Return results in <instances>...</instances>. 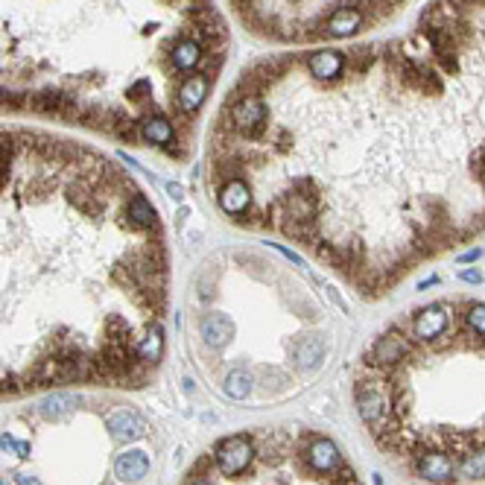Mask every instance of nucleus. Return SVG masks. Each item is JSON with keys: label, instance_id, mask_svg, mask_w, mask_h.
I'll list each match as a JSON object with an SVG mask.
<instances>
[{"label": "nucleus", "instance_id": "f257e3e1", "mask_svg": "<svg viewBox=\"0 0 485 485\" xmlns=\"http://www.w3.org/2000/svg\"><path fill=\"white\" fill-rule=\"evenodd\" d=\"M167 301L150 193L74 140L0 129V398L150 383Z\"/></svg>", "mask_w": 485, "mask_h": 485}, {"label": "nucleus", "instance_id": "f03ea898", "mask_svg": "<svg viewBox=\"0 0 485 485\" xmlns=\"http://www.w3.org/2000/svg\"><path fill=\"white\" fill-rule=\"evenodd\" d=\"M228 27L211 0H0V111L187 155L190 77H216Z\"/></svg>", "mask_w": 485, "mask_h": 485}, {"label": "nucleus", "instance_id": "7ed1b4c3", "mask_svg": "<svg viewBox=\"0 0 485 485\" xmlns=\"http://www.w3.org/2000/svg\"><path fill=\"white\" fill-rule=\"evenodd\" d=\"M453 322V304L435 301L421 310H416V316L409 319V339L412 342H433L435 336H442Z\"/></svg>", "mask_w": 485, "mask_h": 485}, {"label": "nucleus", "instance_id": "20e7f679", "mask_svg": "<svg viewBox=\"0 0 485 485\" xmlns=\"http://www.w3.org/2000/svg\"><path fill=\"white\" fill-rule=\"evenodd\" d=\"M304 456H307L310 468L316 474H325V476H333L339 468L345 465L342 450H339L336 442H330L328 435H307L304 439Z\"/></svg>", "mask_w": 485, "mask_h": 485}, {"label": "nucleus", "instance_id": "39448f33", "mask_svg": "<svg viewBox=\"0 0 485 485\" xmlns=\"http://www.w3.org/2000/svg\"><path fill=\"white\" fill-rule=\"evenodd\" d=\"M412 468L416 474L427 482H435V485H447L456 479V459L445 450H424L412 459Z\"/></svg>", "mask_w": 485, "mask_h": 485}, {"label": "nucleus", "instance_id": "423d86ee", "mask_svg": "<svg viewBox=\"0 0 485 485\" xmlns=\"http://www.w3.org/2000/svg\"><path fill=\"white\" fill-rule=\"evenodd\" d=\"M345 67V53L342 50H316L304 56V70L313 82H333Z\"/></svg>", "mask_w": 485, "mask_h": 485}, {"label": "nucleus", "instance_id": "0eeeda50", "mask_svg": "<svg viewBox=\"0 0 485 485\" xmlns=\"http://www.w3.org/2000/svg\"><path fill=\"white\" fill-rule=\"evenodd\" d=\"M366 23L359 9H351V6H342V9H333L325 23H322V35L328 38H351L354 33H359V27Z\"/></svg>", "mask_w": 485, "mask_h": 485}, {"label": "nucleus", "instance_id": "6e6552de", "mask_svg": "<svg viewBox=\"0 0 485 485\" xmlns=\"http://www.w3.org/2000/svg\"><path fill=\"white\" fill-rule=\"evenodd\" d=\"M114 471H117V476H120V479H126V482H138V479L147 476V471H150V456L143 453V450L120 453V456H117V462H114Z\"/></svg>", "mask_w": 485, "mask_h": 485}, {"label": "nucleus", "instance_id": "1a4fd4ad", "mask_svg": "<svg viewBox=\"0 0 485 485\" xmlns=\"http://www.w3.org/2000/svg\"><path fill=\"white\" fill-rule=\"evenodd\" d=\"M108 430H111V435H117V439H138L147 427H143V421L135 416V412L120 409L114 416H108Z\"/></svg>", "mask_w": 485, "mask_h": 485}, {"label": "nucleus", "instance_id": "9d476101", "mask_svg": "<svg viewBox=\"0 0 485 485\" xmlns=\"http://www.w3.org/2000/svg\"><path fill=\"white\" fill-rule=\"evenodd\" d=\"M202 333H205V339L211 345H220L231 333V322L223 316V313H208V316L202 319Z\"/></svg>", "mask_w": 485, "mask_h": 485}, {"label": "nucleus", "instance_id": "9b49d317", "mask_svg": "<svg viewBox=\"0 0 485 485\" xmlns=\"http://www.w3.org/2000/svg\"><path fill=\"white\" fill-rule=\"evenodd\" d=\"M459 479H482L485 476V453H468L456 462Z\"/></svg>", "mask_w": 485, "mask_h": 485}, {"label": "nucleus", "instance_id": "f8f14e48", "mask_svg": "<svg viewBox=\"0 0 485 485\" xmlns=\"http://www.w3.org/2000/svg\"><path fill=\"white\" fill-rule=\"evenodd\" d=\"M322 354H325V345H322V339H319V336H307L304 342L299 345V351H296V357H299V362H301L304 369L319 366Z\"/></svg>", "mask_w": 485, "mask_h": 485}, {"label": "nucleus", "instance_id": "ddd939ff", "mask_svg": "<svg viewBox=\"0 0 485 485\" xmlns=\"http://www.w3.org/2000/svg\"><path fill=\"white\" fill-rule=\"evenodd\" d=\"M249 389H252V383H249V374H242V372H231L228 374V380H225V395L228 398H246L249 395Z\"/></svg>", "mask_w": 485, "mask_h": 485}, {"label": "nucleus", "instance_id": "4468645a", "mask_svg": "<svg viewBox=\"0 0 485 485\" xmlns=\"http://www.w3.org/2000/svg\"><path fill=\"white\" fill-rule=\"evenodd\" d=\"M459 278H462L465 284H479V281H482V275H479L476 269H465V272H459Z\"/></svg>", "mask_w": 485, "mask_h": 485}, {"label": "nucleus", "instance_id": "2eb2a0df", "mask_svg": "<svg viewBox=\"0 0 485 485\" xmlns=\"http://www.w3.org/2000/svg\"><path fill=\"white\" fill-rule=\"evenodd\" d=\"M15 479H18V485H41L35 476H23V474H18Z\"/></svg>", "mask_w": 485, "mask_h": 485}, {"label": "nucleus", "instance_id": "dca6fc26", "mask_svg": "<svg viewBox=\"0 0 485 485\" xmlns=\"http://www.w3.org/2000/svg\"><path fill=\"white\" fill-rule=\"evenodd\" d=\"M479 257V249H474V252H468V255H462V263H468V260H476Z\"/></svg>", "mask_w": 485, "mask_h": 485}]
</instances>
